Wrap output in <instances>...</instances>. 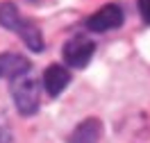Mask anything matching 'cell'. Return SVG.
Segmentation results:
<instances>
[{
	"label": "cell",
	"instance_id": "6da1fadb",
	"mask_svg": "<svg viewBox=\"0 0 150 143\" xmlns=\"http://www.w3.org/2000/svg\"><path fill=\"white\" fill-rule=\"evenodd\" d=\"M0 25L5 30L16 32V34L25 41V46H28L30 50H34V52H41V50H43V37H41L39 27L21 16V11H18L16 5H11V2H2V5H0Z\"/></svg>",
	"mask_w": 150,
	"mask_h": 143
},
{
	"label": "cell",
	"instance_id": "7a4b0ae2",
	"mask_svg": "<svg viewBox=\"0 0 150 143\" xmlns=\"http://www.w3.org/2000/svg\"><path fill=\"white\" fill-rule=\"evenodd\" d=\"M11 98L23 116H32L39 109V82L32 75H21L11 80Z\"/></svg>",
	"mask_w": 150,
	"mask_h": 143
},
{
	"label": "cell",
	"instance_id": "3957f363",
	"mask_svg": "<svg viewBox=\"0 0 150 143\" xmlns=\"http://www.w3.org/2000/svg\"><path fill=\"white\" fill-rule=\"evenodd\" d=\"M123 18H125L123 7L116 5V2H109V5H105L103 9H98L96 14H91L86 18V27L91 32H109V30L121 27Z\"/></svg>",
	"mask_w": 150,
	"mask_h": 143
},
{
	"label": "cell",
	"instance_id": "277c9868",
	"mask_svg": "<svg viewBox=\"0 0 150 143\" xmlns=\"http://www.w3.org/2000/svg\"><path fill=\"white\" fill-rule=\"evenodd\" d=\"M93 41H89V39H82V37H75L71 39L68 43L64 46V61L66 66L71 68H84L91 57H93Z\"/></svg>",
	"mask_w": 150,
	"mask_h": 143
},
{
	"label": "cell",
	"instance_id": "5b68a950",
	"mask_svg": "<svg viewBox=\"0 0 150 143\" xmlns=\"http://www.w3.org/2000/svg\"><path fill=\"white\" fill-rule=\"evenodd\" d=\"M68 82H71V75H68V70H66L64 66H59V64L48 66L46 73H43V89L48 91L50 98H57V95L68 86Z\"/></svg>",
	"mask_w": 150,
	"mask_h": 143
},
{
	"label": "cell",
	"instance_id": "8992f818",
	"mask_svg": "<svg viewBox=\"0 0 150 143\" xmlns=\"http://www.w3.org/2000/svg\"><path fill=\"white\" fill-rule=\"evenodd\" d=\"M30 73V61L23 55H14V52H2L0 55V77H11L16 80L21 75Z\"/></svg>",
	"mask_w": 150,
	"mask_h": 143
},
{
	"label": "cell",
	"instance_id": "52a82bcc",
	"mask_svg": "<svg viewBox=\"0 0 150 143\" xmlns=\"http://www.w3.org/2000/svg\"><path fill=\"white\" fill-rule=\"evenodd\" d=\"M103 134V123L98 118H86L84 123H80L71 134V143H98Z\"/></svg>",
	"mask_w": 150,
	"mask_h": 143
},
{
	"label": "cell",
	"instance_id": "ba28073f",
	"mask_svg": "<svg viewBox=\"0 0 150 143\" xmlns=\"http://www.w3.org/2000/svg\"><path fill=\"white\" fill-rule=\"evenodd\" d=\"M9 141H11V130L7 125V120H5L2 111H0V143H9Z\"/></svg>",
	"mask_w": 150,
	"mask_h": 143
},
{
	"label": "cell",
	"instance_id": "9c48e42d",
	"mask_svg": "<svg viewBox=\"0 0 150 143\" xmlns=\"http://www.w3.org/2000/svg\"><path fill=\"white\" fill-rule=\"evenodd\" d=\"M139 14H141V18L150 25V0H139Z\"/></svg>",
	"mask_w": 150,
	"mask_h": 143
}]
</instances>
